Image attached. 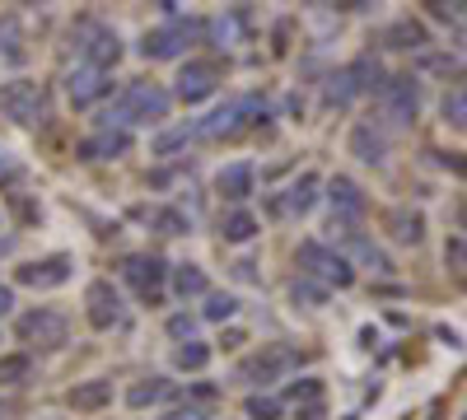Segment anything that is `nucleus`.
<instances>
[{
  "label": "nucleus",
  "mask_w": 467,
  "mask_h": 420,
  "mask_svg": "<svg viewBox=\"0 0 467 420\" xmlns=\"http://www.w3.org/2000/svg\"><path fill=\"white\" fill-rule=\"evenodd\" d=\"M70 37H75V52L85 56L89 70H108L122 56V37H117V28H108L103 19H75Z\"/></svg>",
  "instance_id": "f257e3e1"
},
{
  "label": "nucleus",
  "mask_w": 467,
  "mask_h": 420,
  "mask_svg": "<svg viewBox=\"0 0 467 420\" xmlns=\"http://www.w3.org/2000/svg\"><path fill=\"white\" fill-rule=\"evenodd\" d=\"M164 118H169V94L160 85H150V80H136L122 94V103H117L108 118H103V131L112 122H164Z\"/></svg>",
  "instance_id": "f03ea898"
},
{
  "label": "nucleus",
  "mask_w": 467,
  "mask_h": 420,
  "mask_svg": "<svg viewBox=\"0 0 467 420\" xmlns=\"http://www.w3.org/2000/svg\"><path fill=\"white\" fill-rule=\"evenodd\" d=\"M262 118H266V98H262V94H244V98H234V103L215 108L211 118L192 122V131H197V136H206V140H220V136H234L239 127H248V122H262Z\"/></svg>",
  "instance_id": "7ed1b4c3"
},
{
  "label": "nucleus",
  "mask_w": 467,
  "mask_h": 420,
  "mask_svg": "<svg viewBox=\"0 0 467 420\" xmlns=\"http://www.w3.org/2000/svg\"><path fill=\"white\" fill-rule=\"evenodd\" d=\"M299 364H304V351L285 346V341H266L257 355H248L239 364V378H244V384H276V378H285Z\"/></svg>",
  "instance_id": "20e7f679"
},
{
  "label": "nucleus",
  "mask_w": 467,
  "mask_h": 420,
  "mask_svg": "<svg viewBox=\"0 0 467 420\" xmlns=\"http://www.w3.org/2000/svg\"><path fill=\"white\" fill-rule=\"evenodd\" d=\"M202 19H169V24H160V28H150L145 33V43H140V56H150V61H169V56H182L192 43L202 37Z\"/></svg>",
  "instance_id": "39448f33"
},
{
  "label": "nucleus",
  "mask_w": 467,
  "mask_h": 420,
  "mask_svg": "<svg viewBox=\"0 0 467 420\" xmlns=\"http://www.w3.org/2000/svg\"><path fill=\"white\" fill-rule=\"evenodd\" d=\"M0 112H5L10 122H19V127L43 122L47 118L43 85H37V80H10V85H0Z\"/></svg>",
  "instance_id": "423d86ee"
},
{
  "label": "nucleus",
  "mask_w": 467,
  "mask_h": 420,
  "mask_svg": "<svg viewBox=\"0 0 467 420\" xmlns=\"http://www.w3.org/2000/svg\"><path fill=\"white\" fill-rule=\"evenodd\" d=\"M299 266H304V281H308V276H318V281H327V285H337V290H346L350 281H356L350 261H346L341 252H332L327 243H318V239L299 243Z\"/></svg>",
  "instance_id": "0eeeda50"
},
{
  "label": "nucleus",
  "mask_w": 467,
  "mask_h": 420,
  "mask_svg": "<svg viewBox=\"0 0 467 420\" xmlns=\"http://www.w3.org/2000/svg\"><path fill=\"white\" fill-rule=\"evenodd\" d=\"M19 341H28V346H43V351H57L70 341V323L57 313V309H33L19 318Z\"/></svg>",
  "instance_id": "6e6552de"
},
{
  "label": "nucleus",
  "mask_w": 467,
  "mask_h": 420,
  "mask_svg": "<svg viewBox=\"0 0 467 420\" xmlns=\"http://www.w3.org/2000/svg\"><path fill=\"white\" fill-rule=\"evenodd\" d=\"M379 98H383V112H388V122H416V112H420V85L411 80V75H388V80L379 85Z\"/></svg>",
  "instance_id": "1a4fd4ad"
},
{
  "label": "nucleus",
  "mask_w": 467,
  "mask_h": 420,
  "mask_svg": "<svg viewBox=\"0 0 467 420\" xmlns=\"http://www.w3.org/2000/svg\"><path fill=\"white\" fill-rule=\"evenodd\" d=\"M164 276H169V266L160 261V257H127L122 261V281L145 299V303H160V285H164Z\"/></svg>",
  "instance_id": "9d476101"
},
{
  "label": "nucleus",
  "mask_w": 467,
  "mask_h": 420,
  "mask_svg": "<svg viewBox=\"0 0 467 420\" xmlns=\"http://www.w3.org/2000/svg\"><path fill=\"white\" fill-rule=\"evenodd\" d=\"M85 303H89V323H94L99 332H112L117 323L127 318V303H122V294H117L112 281H94V285L85 290Z\"/></svg>",
  "instance_id": "9b49d317"
},
{
  "label": "nucleus",
  "mask_w": 467,
  "mask_h": 420,
  "mask_svg": "<svg viewBox=\"0 0 467 420\" xmlns=\"http://www.w3.org/2000/svg\"><path fill=\"white\" fill-rule=\"evenodd\" d=\"M70 266H75V261H70L66 252H57V257H43V261L19 266L15 281H19V285H33V290H57V285L70 281Z\"/></svg>",
  "instance_id": "f8f14e48"
},
{
  "label": "nucleus",
  "mask_w": 467,
  "mask_h": 420,
  "mask_svg": "<svg viewBox=\"0 0 467 420\" xmlns=\"http://www.w3.org/2000/svg\"><path fill=\"white\" fill-rule=\"evenodd\" d=\"M215 85H220V66H211V61H187L182 75H178V98H182V103H197V98L215 94Z\"/></svg>",
  "instance_id": "ddd939ff"
},
{
  "label": "nucleus",
  "mask_w": 467,
  "mask_h": 420,
  "mask_svg": "<svg viewBox=\"0 0 467 420\" xmlns=\"http://www.w3.org/2000/svg\"><path fill=\"white\" fill-rule=\"evenodd\" d=\"M108 89H112L108 70H89V66H80V70H70V75H66V94H70V103H75V108L99 103Z\"/></svg>",
  "instance_id": "4468645a"
},
{
  "label": "nucleus",
  "mask_w": 467,
  "mask_h": 420,
  "mask_svg": "<svg viewBox=\"0 0 467 420\" xmlns=\"http://www.w3.org/2000/svg\"><path fill=\"white\" fill-rule=\"evenodd\" d=\"M327 201L337 210V224H356L365 215V192H360V182H350V178H332L327 182Z\"/></svg>",
  "instance_id": "2eb2a0df"
},
{
  "label": "nucleus",
  "mask_w": 467,
  "mask_h": 420,
  "mask_svg": "<svg viewBox=\"0 0 467 420\" xmlns=\"http://www.w3.org/2000/svg\"><path fill=\"white\" fill-rule=\"evenodd\" d=\"M253 182H257L253 164L239 159V164H229V169L215 173V192H220L224 201H248V197H253Z\"/></svg>",
  "instance_id": "dca6fc26"
},
{
  "label": "nucleus",
  "mask_w": 467,
  "mask_h": 420,
  "mask_svg": "<svg viewBox=\"0 0 467 420\" xmlns=\"http://www.w3.org/2000/svg\"><path fill=\"white\" fill-rule=\"evenodd\" d=\"M314 201H318V178H314V173H299V178L290 182V192L271 206V210H276V215H308V210H314Z\"/></svg>",
  "instance_id": "f3484780"
},
{
  "label": "nucleus",
  "mask_w": 467,
  "mask_h": 420,
  "mask_svg": "<svg viewBox=\"0 0 467 420\" xmlns=\"http://www.w3.org/2000/svg\"><path fill=\"white\" fill-rule=\"evenodd\" d=\"M127 149H131V136L127 131H99V136L80 140L75 155H80V159H117V155H127Z\"/></svg>",
  "instance_id": "a211bd4d"
},
{
  "label": "nucleus",
  "mask_w": 467,
  "mask_h": 420,
  "mask_svg": "<svg viewBox=\"0 0 467 420\" xmlns=\"http://www.w3.org/2000/svg\"><path fill=\"white\" fill-rule=\"evenodd\" d=\"M341 229H346V248L356 252V257L369 266V271H379V276H383V271H393V261H388L383 248H374V239H365L360 229H350V224H341Z\"/></svg>",
  "instance_id": "6ab92c4d"
},
{
  "label": "nucleus",
  "mask_w": 467,
  "mask_h": 420,
  "mask_svg": "<svg viewBox=\"0 0 467 420\" xmlns=\"http://www.w3.org/2000/svg\"><path fill=\"white\" fill-rule=\"evenodd\" d=\"M388 234H393L398 243H420L425 239V215L420 210H407V206L388 210Z\"/></svg>",
  "instance_id": "aec40b11"
},
{
  "label": "nucleus",
  "mask_w": 467,
  "mask_h": 420,
  "mask_svg": "<svg viewBox=\"0 0 467 420\" xmlns=\"http://www.w3.org/2000/svg\"><path fill=\"white\" fill-rule=\"evenodd\" d=\"M108 402H112V378H89V384H80L70 393L75 411H103Z\"/></svg>",
  "instance_id": "412c9836"
},
{
  "label": "nucleus",
  "mask_w": 467,
  "mask_h": 420,
  "mask_svg": "<svg viewBox=\"0 0 467 420\" xmlns=\"http://www.w3.org/2000/svg\"><path fill=\"white\" fill-rule=\"evenodd\" d=\"M350 155L365 159V164H383V136L369 122H360L356 131H350Z\"/></svg>",
  "instance_id": "4be33fe9"
},
{
  "label": "nucleus",
  "mask_w": 467,
  "mask_h": 420,
  "mask_svg": "<svg viewBox=\"0 0 467 420\" xmlns=\"http://www.w3.org/2000/svg\"><path fill=\"white\" fill-rule=\"evenodd\" d=\"M257 229H262L257 215H248V210H229V215L220 220V239H224V243H248Z\"/></svg>",
  "instance_id": "5701e85b"
},
{
  "label": "nucleus",
  "mask_w": 467,
  "mask_h": 420,
  "mask_svg": "<svg viewBox=\"0 0 467 420\" xmlns=\"http://www.w3.org/2000/svg\"><path fill=\"white\" fill-rule=\"evenodd\" d=\"M0 56H5L10 66H19V61L28 56L24 33H19V19H15V15H0Z\"/></svg>",
  "instance_id": "b1692460"
},
{
  "label": "nucleus",
  "mask_w": 467,
  "mask_h": 420,
  "mask_svg": "<svg viewBox=\"0 0 467 420\" xmlns=\"http://www.w3.org/2000/svg\"><path fill=\"white\" fill-rule=\"evenodd\" d=\"M173 290H178L182 299H192V294H206V271H202V266H192V261H182L178 271H173Z\"/></svg>",
  "instance_id": "393cba45"
},
{
  "label": "nucleus",
  "mask_w": 467,
  "mask_h": 420,
  "mask_svg": "<svg viewBox=\"0 0 467 420\" xmlns=\"http://www.w3.org/2000/svg\"><path fill=\"white\" fill-rule=\"evenodd\" d=\"M28 374H33V360L28 355H0V384H5V388L28 384Z\"/></svg>",
  "instance_id": "a878e982"
},
{
  "label": "nucleus",
  "mask_w": 467,
  "mask_h": 420,
  "mask_svg": "<svg viewBox=\"0 0 467 420\" xmlns=\"http://www.w3.org/2000/svg\"><path fill=\"white\" fill-rule=\"evenodd\" d=\"M169 393H173L169 378H145V384H136V388L127 393V402H131V406H150V402H160V397H169Z\"/></svg>",
  "instance_id": "bb28decb"
},
{
  "label": "nucleus",
  "mask_w": 467,
  "mask_h": 420,
  "mask_svg": "<svg viewBox=\"0 0 467 420\" xmlns=\"http://www.w3.org/2000/svg\"><path fill=\"white\" fill-rule=\"evenodd\" d=\"M420 43H425V28L411 24V19H398L388 28V47H420Z\"/></svg>",
  "instance_id": "cd10ccee"
},
{
  "label": "nucleus",
  "mask_w": 467,
  "mask_h": 420,
  "mask_svg": "<svg viewBox=\"0 0 467 420\" xmlns=\"http://www.w3.org/2000/svg\"><path fill=\"white\" fill-rule=\"evenodd\" d=\"M290 299H295V303H304V309H323V303H327V290L299 276V281L290 285Z\"/></svg>",
  "instance_id": "c85d7f7f"
},
{
  "label": "nucleus",
  "mask_w": 467,
  "mask_h": 420,
  "mask_svg": "<svg viewBox=\"0 0 467 420\" xmlns=\"http://www.w3.org/2000/svg\"><path fill=\"white\" fill-rule=\"evenodd\" d=\"M150 224L160 229V234H187V229H192V220H187L182 210H173V206H164V210H154V215H150Z\"/></svg>",
  "instance_id": "c756f323"
},
{
  "label": "nucleus",
  "mask_w": 467,
  "mask_h": 420,
  "mask_svg": "<svg viewBox=\"0 0 467 420\" xmlns=\"http://www.w3.org/2000/svg\"><path fill=\"white\" fill-rule=\"evenodd\" d=\"M356 94H360L356 75H350V70H337V75H332V85H327V103H350Z\"/></svg>",
  "instance_id": "7c9ffc66"
},
{
  "label": "nucleus",
  "mask_w": 467,
  "mask_h": 420,
  "mask_svg": "<svg viewBox=\"0 0 467 420\" xmlns=\"http://www.w3.org/2000/svg\"><path fill=\"white\" fill-rule=\"evenodd\" d=\"M206 360H211V346H202V341H187V346H178V355H173L178 369H206Z\"/></svg>",
  "instance_id": "2f4dec72"
},
{
  "label": "nucleus",
  "mask_w": 467,
  "mask_h": 420,
  "mask_svg": "<svg viewBox=\"0 0 467 420\" xmlns=\"http://www.w3.org/2000/svg\"><path fill=\"white\" fill-rule=\"evenodd\" d=\"M192 136H197V131H192V122H182V127L164 131L160 140H154V155H173V149H178V145H187Z\"/></svg>",
  "instance_id": "473e14b6"
},
{
  "label": "nucleus",
  "mask_w": 467,
  "mask_h": 420,
  "mask_svg": "<svg viewBox=\"0 0 467 420\" xmlns=\"http://www.w3.org/2000/svg\"><path fill=\"white\" fill-rule=\"evenodd\" d=\"M234 313H239V299H234V294H211V299H206V318H211V323H224V318H234Z\"/></svg>",
  "instance_id": "72a5a7b5"
},
{
  "label": "nucleus",
  "mask_w": 467,
  "mask_h": 420,
  "mask_svg": "<svg viewBox=\"0 0 467 420\" xmlns=\"http://www.w3.org/2000/svg\"><path fill=\"white\" fill-rule=\"evenodd\" d=\"M285 397H290V402H318L323 388H318V378H299V384H290Z\"/></svg>",
  "instance_id": "f704fd0d"
},
{
  "label": "nucleus",
  "mask_w": 467,
  "mask_h": 420,
  "mask_svg": "<svg viewBox=\"0 0 467 420\" xmlns=\"http://www.w3.org/2000/svg\"><path fill=\"white\" fill-rule=\"evenodd\" d=\"M248 415L253 420H281V406L271 397H248Z\"/></svg>",
  "instance_id": "c9c22d12"
},
{
  "label": "nucleus",
  "mask_w": 467,
  "mask_h": 420,
  "mask_svg": "<svg viewBox=\"0 0 467 420\" xmlns=\"http://www.w3.org/2000/svg\"><path fill=\"white\" fill-rule=\"evenodd\" d=\"M169 336H178V341L187 336V341H192V336H197V318H192V313H178V318H169Z\"/></svg>",
  "instance_id": "e433bc0d"
},
{
  "label": "nucleus",
  "mask_w": 467,
  "mask_h": 420,
  "mask_svg": "<svg viewBox=\"0 0 467 420\" xmlns=\"http://www.w3.org/2000/svg\"><path fill=\"white\" fill-rule=\"evenodd\" d=\"M444 122H453V127H462V89H453V94H444Z\"/></svg>",
  "instance_id": "4c0bfd02"
},
{
  "label": "nucleus",
  "mask_w": 467,
  "mask_h": 420,
  "mask_svg": "<svg viewBox=\"0 0 467 420\" xmlns=\"http://www.w3.org/2000/svg\"><path fill=\"white\" fill-rule=\"evenodd\" d=\"M15 178H19V164L5 155V149H0V182H15Z\"/></svg>",
  "instance_id": "58836bf2"
},
{
  "label": "nucleus",
  "mask_w": 467,
  "mask_h": 420,
  "mask_svg": "<svg viewBox=\"0 0 467 420\" xmlns=\"http://www.w3.org/2000/svg\"><path fill=\"white\" fill-rule=\"evenodd\" d=\"M160 420H206V411H202V406H182V411H169V415H160Z\"/></svg>",
  "instance_id": "ea45409f"
},
{
  "label": "nucleus",
  "mask_w": 467,
  "mask_h": 420,
  "mask_svg": "<svg viewBox=\"0 0 467 420\" xmlns=\"http://www.w3.org/2000/svg\"><path fill=\"white\" fill-rule=\"evenodd\" d=\"M420 66H425V70H458V61H453V56H425Z\"/></svg>",
  "instance_id": "a19ab883"
},
{
  "label": "nucleus",
  "mask_w": 467,
  "mask_h": 420,
  "mask_svg": "<svg viewBox=\"0 0 467 420\" xmlns=\"http://www.w3.org/2000/svg\"><path fill=\"white\" fill-rule=\"evenodd\" d=\"M444 257H449V266H453V271H462V239H453V243L444 248Z\"/></svg>",
  "instance_id": "79ce46f5"
},
{
  "label": "nucleus",
  "mask_w": 467,
  "mask_h": 420,
  "mask_svg": "<svg viewBox=\"0 0 467 420\" xmlns=\"http://www.w3.org/2000/svg\"><path fill=\"white\" fill-rule=\"evenodd\" d=\"M299 420H323V402H308V406H299Z\"/></svg>",
  "instance_id": "37998d69"
},
{
  "label": "nucleus",
  "mask_w": 467,
  "mask_h": 420,
  "mask_svg": "<svg viewBox=\"0 0 467 420\" xmlns=\"http://www.w3.org/2000/svg\"><path fill=\"white\" fill-rule=\"evenodd\" d=\"M10 303H15V294H10V285H0V313H10Z\"/></svg>",
  "instance_id": "c03bdc74"
}]
</instances>
